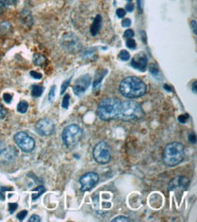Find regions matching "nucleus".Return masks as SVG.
I'll use <instances>...</instances> for the list:
<instances>
[{"label": "nucleus", "mask_w": 197, "mask_h": 222, "mask_svg": "<svg viewBox=\"0 0 197 222\" xmlns=\"http://www.w3.org/2000/svg\"><path fill=\"white\" fill-rule=\"evenodd\" d=\"M120 93L127 98H138L146 93V85L136 77L125 78L119 86Z\"/></svg>", "instance_id": "f257e3e1"}, {"label": "nucleus", "mask_w": 197, "mask_h": 222, "mask_svg": "<svg viewBox=\"0 0 197 222\" xmlns=\"http://www.w3.org/2000/svg\"><path fill=\"white\" fill-rule=\"evenodd\" d=\"M122 101L116 97H109L103 99L98 104L97 115L99 118L107 121L118 117Z\"/></svg>", "instance_id": "f03ea898"}, {"label": "nucleus", "mask_w": 197, "mask_h": 222, "mask_svg": "<svg viewBox=\"0 0 197 222\" xmlns=\"http://www.w3.org/2000/svg\"><path fill=\"white\" fill-rule=\"evenodd\" d=\"M144 116L145 112L139 103L133 100H126L122 102L117 117L124 121H136L143 118Z\"/></svg>", "instance_id": "7ed1b4c3"}, {"label": "nucleus", "mask_w": 197, "mask_h": 222, "mask_svg": "<svg viewBox=\"0 0 197 222\" xmlns=\"http://www.w3.org/2000/svg\"><path fill=\"white\" fill-rule=\"evenodd\" d=\"M184 147L178 142L169 143L165 146L163 153V160L168 167H174L184 159Z\"/></svg>", "instance_id": "20e7f679"}, {"label": "nucleus", "mask_w": 197, "mask_h": 222, "mask_svg": "<svg viewBox=\"0 0 197 222\" xmlns=\"http://www.w3.org/2000/svg\"><path fill=\"white\" fill-rule=\"evenodd\" d=\"M83 137V130L81 127L76 124L69 125L65 127L62 133V139L66 147H71L78 144Z\"/></svg>", "instance_id": "39448f33"}, {"label": "nucleus", "mask_w": 197, "mask_h": 222, "mask_svg": "<svg viewBox=\"0 0 197 222\" xmlns=\"http://www.w3.org/2000/svg\"><path fill=\"white\" fill-rule=\"evenodd\" d=\"M14 140L18 146V147L26 153L31 152L35 148V140L26 132H23V131L17 132L14 137Z\"/></svg>", "instance_id": "423d86ee"}, {"label": "nucleus", "mask_w": 197, "mask_h": 222, "mask_svg": "<svg viewBox=\"0 0 197 222\" xmlns=\"http://www.w3.org/2000/svg\"><path fill=\"white\" fill-rule=\"evenodd\" d=\"M94 158L99 164H106L111 159L110 148L105 142H99L93 150Z\"/></svg>", "instance_id": "0eeeda50"}, {"label": "nucleus", "mask_w": 197, "mask_h": 222, "mask_svg": "<svg viewBox=\"0 0 197 222\" xmlns=\"http://www.w3.org/2000/svg\"><path fill=\"white\" fill-rule=\"evenodd\" d=\"M55 130V125L52 120L48 118H43L36 122L35 124V131L37 134L43 137H47L53 134Z\"/></svg>", "instance_id": "6e6552de"}, {"label": "nucleus", "mask_w": 197, "mask_h": 222, "mask_svg": "<svg viewBox=\"0 0 197 222\" xmlns=\"http://www.w3.org/2000/svg\"><path fill=\"white\" fill-rule=\"evenodd\" d=\"M98 175L95 172H88L84 174L80 178L81 190L83 191H88L92 190L98 183Z\"/></svg>", "instance_id": "1a4fd4ad"}, {"label": "nucleus", "mask_w": 197, "mask_h": 222, "mask_svg": "<svg viewBox=\"0 0 197 222\" xmlns=\"http://www.w3.org/2000/svg\"><path fill=\"white\" fill-rule=\"evenodd\" d=\"M62 46L68 51L75 52L79 49L80 43L76 35L73 33H66L62 37Z\"/></svg>", "instance_id": "9d476101"}, {"label": "nucleus", "mask_w": 197, "mask_h": 222, "mask_svg": "<svg viewBox=\"0 0 197 222\" xmlns=\"http://www.w3.org/2000/svg\"><path fill=\"white\" fill-rule=\"evenodd\" d=\"M91 84V77L89 75H84L78 78L75 82L73 87V91L76 96H81L83 93L86 91Z\"/></svg>", "instance_id": "9b49d317"}, {"label": "nucleus", "mask_w": 197, "mask_h": 222, "mask_svg": "<svg viewBox=\"0 0 197 222\" xmlns=\"http://www.w3.org/2000/svg\"><path fill=\"white\" fill-rule=\"evenodd\" d=\"M131 66L140 71H146L147 67V57L145 53L141 52L136 54L131 61Z\"/></svg>", "instance_id": "f8f14e48"}, {"label": "nucleus", "mask_w": 197, "mask_h": 222, "mask_svg": "<svg viewBox=\"0 0 197 222\" xmlns=\"http://www.w3.org/2000/svg\"><path fill=\"white\" fill-rule=\"evenodd\" d=\"M17 151L14 147H4L0 151V161L4 163H8L11 162L17 158Z\"/></svg>", "instance_id": "ddd939ff"}, {"label": "nucleus", "mask_w": 197, "mask_h": 222, "mask_svg": "<svg viewBox=\"0 0 197 222\" xmlns=\"http://www.w3.org/2000/svg\"><path fill=\"white\" fill-rule=\"evenodd\" d=\"M189 184V181L186 177H175L174 179H173L170 184H169V190H174V189H177V188H186Z\"/></svg>", "instance_id": "4468645a"}, {"label": "nucleus", "mask_w": 197, "mask_h": 222, "mask_svg": "<svg viewBox=\"0 0 197 222\" xmlns=\"http://www.w3.org/2000/svg\"><path fill=\"white\" fill-rule=\"evenodd\" d=\"M101 27H102V16L100 15H97V16L95 17L94 19V22L90 28V33L93 36H96L97 34L100 31L101 29Z\"/></svg>", "instance_id": "2eb2a0df"}, {"label": "nucleus", "mask_w": 197, "mask_h": 222, "mask_svg": "<svg viewBox=\"0 0 197 222\" xmlns=\"http://www.w3.org/2000/svg\"><path fill=\"white\" fill-rule=\"evenodd\" d=\"M21 21L24 25L27 27H30L33 24V17L28 10H24L21 13Z\"/></svg>", "instance_id": "dca6fc26"}, {"label": "nucleus", "mask_w": 197, "mask_h": 222, "mask_svg": "<svg viewBox=\"0 0 197 222\" xmlns=\"http://www.w3.org/2000/svg\"><path fill=\"white\" fill-rule=\"evenodd\" d=\"M16 3V0H0V15H2L7 6Z\"/></svg>", "instance_id": "f3484780"}, {"label": "nucleus", "mask_w": 197, "mask_h": 222, "mask_svg": "<svg viewBox=\"0 0 197 222\" xmlns=\"http://www.w3.org/2000/svg\"><path fill=\"white\" fill-rule=\"evenodd\" d=\"M44 92V88L41 87V86H38V85H35L32 87V91H31V94L35 97H39L40 96L43 94Z\"/></svg>", "instance_id": "a211bd4d"}, {"label": "nucleus", "mask_w": 197, "mask_h": 222, "mask_svg": "<svg viewBox=\"0 0 197 222\" xmlns=\"http://www.w3.org/2000/svg\"><path fill=\"white\" fill-rule=\"evenodd\" d=\"M106 70H104L103 72H102V74H100L98 73L97 75H96V80L94 81V88L96 89V88H97L99 87V85H100V83H101V81L102 79H104V77L106 75Z\"/></svg>", "instance_id": "6ab92c4d"}, {"label": "nucleus", "mask_w": 197, "mask_h": 222, "mask_svg": "<svg viewBox=\"0 0 197 222\" xmlns=\"http://www.w3.org/2000/svg\"><path fill=\"white\" fill-rule=\"evenodd\" d=\"M11 28V25L7 22H3L0 24V36H3L6 34Z\"/></svg>", "instance_id": "aec40b11"}, {"label": "nucleus", "mask_w": 197, "mask_h": 222, "mask_svg": "<svg viewBox=\"0 0 197 222\" xmlns=\"http://www.w3.org/2000/svg\"><path fill=\"white\" fill-rule=\"evenodd\" d=\"M28 109V104L27 101H21L19 102V104L17 105V111L21 114L26 113Z\"/></svg>", "instance_id": "412c9836"}, {"label": "nucleus", "mask_w": 197, "mask_h": 222, "mask_svg": "<svg viewBox=\"0 0 197 222\" xmlns=\"http://www.w3.org/2000/svg\"><path fill=\"white\" fill-rule=\"evenodd\" d=\"M34 190L36 191V194H34L33 196H32V199H33V200H35V199H37L46 191V189H45L43 186H39V187L35 188Z\"/></svg>", "instance_id": "4be33fe9"}, {"label": "nucleus", "mask_w": 197, "mask_h": 222, "mask_svg": "<svg viewBox=\"0 0 197 222\" xmlns=\"http://www.w3.org/2000/svg\"><path fill=\"white\" fill-rule=\"evenodd\" d=\"M46 62V58L42 55H35L34 57V63L37 66H41Z\"/></svg>", "instance_id": "5701e85b"}, {"label": "nucleus", "mask_w": 197, "mask_h": 222, "mask_svg": "<svg viewBox=\"0 0 197 222\" xmlns=\"http://www.w3.org/2000/svg\"><path fill=\"white\" fill-rule=\"evenodd\" d=\"M149 71L151 72V74L154 77V78H158V76L160 75V72L157 68V66L154 64L149 66Z\"/></svg>", "instance_id": "b1692460"}, {"label": "nucleus", "mask_w": 197, "mask_h": 222, "mask_svg": "<svg viewBox=\"0 0 197 222\" xmlns=\"http://www.w3.org/2000/svg\"><path fill=\"white\" fill-rule=\"evenodd\" d=\"M119 58L123 61H127L129 60L130 58V54L126 51V50H122L120 53H119Z\"/></svg>", "instance_id": "393cba45"}, {"label": "nucleus", "mask_w": 197, "mask_h": 222, "mask_svg": "<svg viewBox=\"0 0 197 222\" xmlns=\"http://www.w3.org/2000/svg\"><path fill=\"white\" fill-rule=\"evenodd\" d=\"M7 190H12V189L10 188H6V187H0V200L4 201L5 200V193L6 191Z\"/></svg>", "instance_id": "a878e982"}, {"label": "nucleus", "mask_w": 197, "mask_h": 222, "mask_svg": "<svg viewBox=\"0 0 197 222\" xmlns=\"http://www.w3.org/2000/svg\"><path fill=\"white\" fill-rule=\"evenodd\" d=\"M71 79L72 78H70L69 79L66 80L65 82H63V84H62V86H61V95H63L64 93H65V91L66 90V88H68V86H69V84H70V82H71Z\"/></svg>", "instance_id": "bb28decb"}, {"label": "nucleus", "mask_w": 197, "mask_h": 222, "mask_svg": "<svg viewBox=\"0 0 197 222\" xmlns=\"http://www.w3.org/2000/svg\"><path fill=\"white\" fill-rule=\"evenodd\" d=\"M69 99H70V96L66 95L63 98V102H62V108L64 109H68V106H69Z\"/></svg>", "instance_id": "cd10ccee"}, {"label": "nucleus", "mask_w": 197, "mask_h": 222, "mask_svg": "<svg viewBox=\"0 0 197 222\" xmlns=\"http://www.w3.org/2000/svg\"><path fill=\"white\" fill-rule=\"evenodd\" d=\"M126 47L128 48H130V49H134V48H136V43H135V41L133 39L129 38L127 40V42H126Z\"/></svg>", "instance_id": "c85d7f7f"}, {"label": "nucleus", "mask_w": 197, "mask_h": 222, "mask_svg": "<svg viewBox=\"0 0 197 222\" xmlns=\"http://www.w3.org/2000/svg\"><path fill=\"white\" fill-rule=\"evenodd\" d=\"M27 210H22L17 214V217L19 220H23L27 217Z\"/></svg>", "instance_id": "c756f323"}, {"label": "nucleus", "mask_w": 197, "mask_h": 222, "mask_svg": "<svg viewBox=\"0 0 197 222\" xmlns=\"http://www.w3.org/2000/svg\"><path fill=\"white\" fill-rule=\"evenodd\" d=\"M133 36H134V32L133 31L132 29H127L124 33V36L125 38H132Z\"/></svg>", "instance_id": "7c9ffc66"}, {"label": "nucleus", "mask_w": 197, "mask_h": 222, "mask_svg": "<svg viewBox=\"0 0 197 222\" xmlns=\"http://www.w3.org/2000/svg\"><path fill=\"white\" fill-rule=\"evenodd\" d=\"M55 86H53L52 88L50 89L49 96H48L49 101H53V99L55 98Z\"/></svg>", "instance_id": "2f4dec72"}, {"label": "nucleus", "mask_w": 197, "mask_h": 222, "mask_svg": "<svg viewBox=\"0 0 197 222\" xmlns=\"http://www.w3.org/2000/svg\"><path fill=\"white\" fill-rule=\"evenodd\" d=\"M12 98H13V96H12L11 94L6 93V94L3 95V99H4V101L6 102V103H10V102L12 101Z\"/></svg>", "instance_id": "473e14b6"}, {"label": "nucleus", "mask_w": 197, "mask_h": 222, "mask_svg": "<svg viewBox=\"0 0 197 222\" xmlns=\"http://www.w3.org/2000/svg\"><path fill=\"white\" fill-rule=\"evenodd\" d=\"M188 118H189L188 115H181V116L178 117V121L180 123H182V124H184L188 120Z\"/></svg>", "instance_id": "72a5a7b5"}, {"label": "nucleus", "mask_w": 197, "mask_h": 222, "mask_svg": "<svg viewBox=\"0 0 197 222\" xmlns=\"http://www.w3.org/2000/svg\"><path fill=\"white\" fill-rule=\"evenodd\" d=\"M30 76L32 78H34V79H40L43 77L41 73H38V72H35V71H31L30 72Z\"/></svg>", "instance_id": "f704fd0d"}, {"label": "nucleus", "mask_w": 197, "mask_h": 222, "mask_svg": "<svg viewBox=\"0 0 197 222\" xmlns=\"http://www.w3.org/2000/svg\"><path fill=\"white\" fill-rule=\"evenodd\" d=\"M116 15L119 18H123L124 16H125V10L123 9V8H118L116 10Z\"/></svg>", "instance_id": "c9c22d12"}, {"label": "nucleus", "mask_w": 197, "mask_h": 222, "mask_svg": "<svg viewBox=\"0 0 197 222\" xmlns=\"http://www.w3.org/2000/svg\"><path fill=\"white\" fill-rule=\"evenodd\" d=\"M131 24L132 22L130 18H125V19H124L123 22H122V26H123L124 28H129V27L131 26Z\"/></svg>", "instance_id": "e433bc0d"}, {"label": "nucleus", "mask_w": 197, "mask_h": 222, "mask_svg": "<svg viewBox=\"0 0 197 222\" xmlns=\"http://www.w3.org/2000/svg\"><path fill=\"white\" fill-rule=\"evenodd\" d=\"M17 208V203H9V204H8V209H9V212H10V213H14V211H15Z\"/></svg>", "instance_id": "4c0bfd02"}, {"label": "nucleus", "mask_w": 197, "mask_h": 222, "mask_svg": "<svg viewBox=\"0 0 197 222\" xmlns=\"http://www.w3.org/2000/svg\"><path fill=\"white\" fill-rule=\"evenodd\" d=\"M6 112L5 110L4 107L0 104V120H2L6 117Z\"/></svg>", "instance_id": "58836bf2"}, {"label": "nucleus", "mask_w": 197, "mask_h": 222, "mask_svg": "<svg viewBox=\"0 0 197 222\" xmlns=\"http://www.w3.org/2000/svg\"><path fill=\"white\" fill-rule=\"evenodd\" d=\"M113 222H117V221H130L126 217H123V216H121V217H117V218H115V220H112Z\"/></svg>", "instance_id": "ea45409f"}, {"label": "nucleus", "mask_w": 197, "mask_h": 222, "mask_svg": "<svg viewBox=\"0 0 197 222\" xmlns=\"http://www.w3.org/2000/svg\"><path fill=\"white\" fill-rule=\"evenodd\" d=\"M29 222H40L41 221V219H40V217L39 216H37V215H33V216H31V218L29 219Z\"/></svg>", "instance_id": "a19ab883"}, {"label": "nucleus", "mask_w": 197, "mask_h": 222, "mask_svg": "<svg viewBox=\"0 0 197 222\" xmlns=\"http://www.w3.org/2000/svg\"><path fill=\"white\" fill-rule=\"evenodd\" d=\"M189 141L191 143H193V144H195V143L196 142V137H195V134H193V133H191L190 135H189Z\"/></svg>", "instance_id": "79ce46f5"}, {"label": "nucleus", "mask_w": 197, "mask_h": 222, "mask_svg": "<svg viewBox=\"0 0 197 222\" xmlns=\"http://www.w3.org/2000/svg\"><path fill=\"white\" fill-rule=\"evenodd\" d=\"M192 28H193V30H194V33L196 35L197 34V27H196V21L195 20H194V21H192Z\"/></svg>", "instance_id": "37998d69"}, {"label": "nucleus", "mask_w": 197, "mask_h": 222, "mask_svg": "<svg viewBox=\"0 0 197 222\" xmlns=\"http://www.w3.org/2000/svg\"><path fill=\"white\" fill-rule=\"evenodd\" d=\"M133 6H133V4H131V3L128 4V5L126 6V10H127L128 12H132V11L133 10Z\"/></svg>", "instance_id": "c03bdc74"}, {"label": "nucleus", "mask_w": 197, "mask_h": 222, "mask_svg": "<svg viewBox=\"0 0 197 222\" xmlns=\"http://www.w3.org/2000/svg\"><path fill=\"white\" fill-rule=\"evenodd\" d=\"M137 6H138V9H139V12L142 11V5H141V0H137Z\"/></svg>", "instance_id": "a18cd8bd"}, {"label": "nucleus", "mask_w": 197, "mask_h": 222, "mask_svg": "<svg viewBox=\"0 0 197 222\" xmlns=\"http://www.w3.org/2000/svg\"><path fill=\"white\" fill-rule=\"evenodd\" d=\"M196 81H195L194 84H193V91H194L195 94H196Z\"/></svg>", "instance_id": "49530a36"}, {"label": "nucleus", "mask_w": 197, "mask_h": 222, "mask_svg": "<svg viewBox=\"0 0 197 222\" xmlns=\"http://www.w3.org/2000/svg\"><path fill=\"white\" fill-rule=\"evenodd\" d=\"M4 145H5V144H4V142L0 140V151H1V150L4 148Z\"/></svg>", "instance_id": "de8ad7c7"}, {"label": "nucleus", "mask_w": 197, "mask_h": 222, "mask_svg": "<svg viewBox=\"0 0 197 222\" xmlns=\"http://www.w3.org/2000/svg\"><path fill=\"white\" fill-rule=\"evenodd\" d=\"M170 87H168L167 85H164V88L166 89V90H168V91H173V89L172 88H169Z\"/></svg>", "instance_id": "09e8293b"}, {"label": "nucleus", "mask_w": 197, "mask_h": 222, "mask_svg": "<svg viewBox=\"0 0 197 222\" xmlns=\"http://www.w3.org/2000/svg\"><path fill=\"white\" fill-rule=\"evenodd\" d=\"M128 1H132V0H128Z\"/></svg>", "instance_id": "8fccbe9b"}]
</instances>
